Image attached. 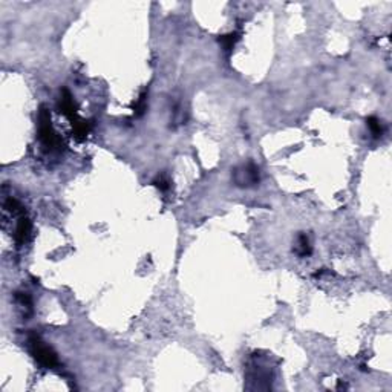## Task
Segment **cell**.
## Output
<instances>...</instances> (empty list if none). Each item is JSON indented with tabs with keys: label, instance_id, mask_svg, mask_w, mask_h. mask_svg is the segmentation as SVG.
<instances>
[{
	"label": "cell",
	"instance_id": "6da1fadb",
	"mask_svg": "<svg viewBox=\"0 0 392 392\" xmlns=\"http://www.w3.org/2000/svg\"><path fill=\"white\" fill-rule=\"evenodd\" d=\"M39 140H40L42 149L45 152H48V154L61 152V149H63L61 138L54 131L52 124H51L49 112L45 107H42V110L39 113Z\"/></svg>",
	"mask_w": 392,
	"mask_h": 392
},
{
	"label": "cell",
	"instance_id": "7a4b0ae2",
	"mask_svg": "<svg viewBox=\"0 0 392 392\" xmlns=\"http://www.w3.org/2000/svg\"><path fill=\"white\" fill-rule=\"evenodd\" d=\"M28 345H29V351L32 354V357L42 366H45V368L51 369V368H55V366L58 365L55 352L51 349L45 342H42V339L39 336H35V334L29 336Z\"/></svg>",
	"mask_w": 392,
	"mask_h": 392
},
{
	"label": "cell",
	"instance_id": "3957f363",
	"mask_svg": "<svg viewBox=\"0 0 392 392\" xmlns=\"http://www.w3.org/2000/svg\"><path fill=\"white\" fill-rule=\"evenodd\" d=\"M235 181L239 185H251L259 181V169L255 164H245L235 172Z\"/></svg>",
	"mask_w": 392,
	"mask_h": 392
},
{
	"label": "cell",
	"instance_id": "277c9868",
	"mask_svg": "<svg viewBox=\"0 0 392 392\" xmlns=\"http://www.w3.org/2000/svg\"><path fill=\"white\" fill-rule=\"evenodd\" d=\"M58 109L63 115H66L71 121L77 120V106L74 103V98L71 97V94L63 89L61 97H60V103H58Z\"/></svg>",
	"mask_w": 392,
	"mask_h": 392
},
{
	"label": "cell",
	"instance_id": "5b68a950",
	"mask_svg": "<svg viewBox=\"0 0 392 392\" xmlns=\"http://www.w3.org/2000/svg\"><path fill=\"white\" fill-rule=\"evenodd\" d=\"M29 235H31V222H29L28 218H25L22 214L19 222H17V227H16V235H14L16 242L19 245H23L25 242L28 241Z\"/></svg>",
	"mask_w": 392,
	"mask_h": 392
},
{
	"label": "cell",
	"instance_id": "8992f818",
	"mask_svg": "<svg viewBox=\"0 0 392 392\" xmlns=\"http://www.w3.org/2000/svg\"><path fill=\"white\" fill-rule=\"evenodd\" d=\"M296 253L299 256H308L311 253V245L310 241L305 235H300L297 239V245H296Z\"/></svg>",
	"mask_w": 392,
	"mask_h": 392
},
{
	"label": "cell",
	"instance_id": "52a82bcc",
	"mask_svg": "<svg viewBox=\"0 0 392 392\" xmlns=\"http://www.w3.org/2000/svg\"><path fill=\"white\" fill-rule=\"evenodd\" d=\"M366 124H368V129H369V132L372 133V136H375V138L382 136V133H383L382 123L378 121L375 117H369L368 120H366Z\"/></svg>",
	"mask_w": 392,
	"mask_h": 392
},
{
	"label": "cell",
	"instance_id": "ba28073f",
	"mask_svg": "<svg viewBox=\"0 0 392 392\" xmlns=\"http://www.w3.org/2000/svg\"><path fill=\"white\" fill-rule=\"evenodd\" d=\"M237 40H239V35L236 32H232V34L222 35L221 39H219V43L224 46L225 51H230V49H233V46L236 45Z\"/></svg>",
	"mask_w": 392,
	"mask_h": 392
},
{
	"label": "cell",
	"instance_id": "9c48e42d",
	"mask_svg": "<svg viewBox=\"0 0 392 392\" xmlns=\"http://www.w3.org/2000/svg\"><path fill=\"white\" fill-rule=\"evenodd\" d=\"M146 92H143L141 95H140V98L136 100V103H135V106H133V109H135V115H143V112L146 110Z\"/></svg>",
	"mask_w": 392,
	"mask_h": 392
},
{
	"label": "cell",
	"instance_id": "30bf717a",
	"mask_svg": "<svg viewBox=\"0 0 392 392\" xmlns=\"http://www.w3.org/2000/svg\"><path fill=\"white\" fill-rule=\"evenodd\" d=\"M155 184H157V187L161 188V190H167V188H169V181H167V180H164V178L157 180Z\"/></svg>",
	"mask_w": 392,
	"mask_h": 392
}]
</instances>
